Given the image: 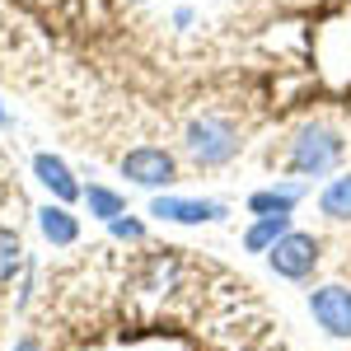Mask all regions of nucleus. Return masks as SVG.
Masks as SVG:
<instances>
[{
    "mask_svg": "<svg viewBox=\"0 0 351 351\" xmlns=\"http://www.w3.org/2000/svg\"><path fill=\"white\" fill-rule=\"evenodd\" d=\"M342 160V136L324 127V122H309L300 127L295 141H291V173H304V178H319L328 169H337Z\"/></svg>",
    "mask_w": 351,
    "mask_h": 351,
    "instance_id": "obj_1",
    "label": "nucleus"
},
{
    "mask_svg": "<svg viewBox=\"0 0 351 351\" xmlns=\"http://www.w3.org/2000/svg\"><path fill=\"white\" fill-rule=\"evenodd\" d=\"M188 155L202 169H220L239 155V127L230 117H197L188 122Z\"/></svg>",
    "mask_w": 351,
    "mask_h": 351,
    "instance_id": "obj_2",
    "label": "nucleus"
},
{
    "mask_svg": "<svg viewBox=\"0 0 351 351\" xmlns=\"http://www.w3.org/2000/svg\"><path fill=\"white\" fill-rule=\"evenodd\" d=\"M267 263H271L276 276L304 281V276H314V267H319V239L304 234V230H291V234H281V239L267 248Z\"/></svg>",
    "mask_w": 351,
    "mask_h": 351,
    "instance_id": "obj_3",
    "label": "nucleus"
},
{
    "mask_svg": "<svg viewBox=\"0 0 351 351\" xmlns=\"http://www.w3.org/2000/svg\"><path fill=\"white\" fill-rule=\"evenodd\" d=\"M122 178H132L136 188H169L178 178V160L160 145H136L122 160Z\"/></svg>",
    "mask_w": 351,
    "mask_h": 351,
    "instance_id": "obj_4",
    "label": "nucleus"
},
{
    "mask_svg": "<svg viewBox=\"0 0 351 351\" xmlns=\"http://www.w3.org/2000/svg\"><path fill=\"white\" fill-rule=\"evenodd\" d=\"M309 309L328 337H351V291L347 286H319L309 291Z\"/></svg>",
    "mask_w": 351,
    "mask_h": 351,
    "instance_id": "obj_5",
    "label": "nucleus"
},
{
    "mask_svg": "<svg viewBox=\"0 0 351 351\" xmlns=\"http://www.w3.org/2000/svg\"><path fill=\"white\" fill-rule=\"evenodd\" d=\"M150 216L173 220V225H211V220H225V202H192V197H155L150 202Z\"/></svg>",
    "mask_w": 351,
    "mask_h": 351,
    "instance_id": "obj_6",
    "label": "nucleus"
},
{
    "mask_svg": "<svg viewBox=\"0 0 351 351\" xmlns=\"http://www.w3.org/2000/svg\"><path fill=\"white\" fill-rule=\"evenodd\" d=\"M33 173H38V183L52 192L61 206L75 202V197H84V188L75 183V173L66 169V160H56V155H38V160H33Z\"/></svg>",
    "mask_w": 351,
    "mask_h": 351,
    "instance_id": "obj_7",
    "label": "nucleus"
},
{
    "mask_svg": "<svg viewBox=\"0 0 351 351\" xmlns=\"http://www.w3.org/2000/svg\"><path fill=\"white\" fill-rule=\"evenodd\" d=\"M300 197H304V188H300V183H286V188H263V192H253V197H248V211H253V216H291Z\"/></svg>",
    "mask_w": 351,
    "mask_h": 351,
    "instance_id": "obj_8",
    "label": "nucleus"
},
{
    "mask_svg": "<svg viewBox=\"0 0 351 351\" xmlns=\"http://www.w3.org/2000/svg\"><path fill=\"white\" fill-rule=\"evenodd\" d=\"M38 225H43V234H47L52 243H61V248H66V243H75V239H80V220L71 216V211H66L61 202H56V206L47 202V206L38 211Z\"/></svg>",
    "mask_w": 351,
    "mask_h": 351,
    "instance_id": "obj_9",
    "label": "nucleus"
},
{
    "mask_svg": "<svg viewBox=\"0 0 351 351\" xmlns=\"http://www.w3.org/2000/svg\"><path fill=\"white\" fill-rule=\"evenodd\" d=\"M281 234H291V216H258L248 225V234H243V248L248 253H267Z\"/></svg>",
    "mask_w": 351,
    "mask_h": 351,
    "instance_id": "obj_10",
    "label": "nucleus"
},
{
    "mask_svg": "<svg viewBox=\"0 0 351 351\" xmlns=\"http://www.w3.org/2000/svg\"><path fill=\"white\" fill-rule=\"evenodd\" d=\"M319 211L328 220H351V173L332 178L324 192H319Z\"/></svg>",
    "mask_w": 351,
    "mask_h": 351,
    "instance_id": "obj_11",
    "label": "nucleus"
},
{
    "mask_svg": "<svg viewBox=\"0 0 351 351\" xmlns=\"http://www.w3.org/2000/svg\"><path fill=\"white\" fill-rule=\"evenodd\" d=\"M84 202H89V216H99V220H117L122 211H127V202H122L112 188H99V183L84 188Z\"/></svg>",
    "mask_w": 351,
    "mask_h": 351,
    "instance_id": "obj_12",
    "label": "nucleus"
},
{
    "mask_svg": "<svg viewBox=\"0 0 351 351\" xmlns=\"http://www.w3.org/2000/svg\"><path fill=\"white\" fill-rule=\"evenodd\" d=\"M24 267V243L14 230H0V286L14 281V271Z\"/></svg>",
    "mask_w": 351,
    "mask_h": 351,
    "instance_id": "obj_13",
    "label": "nucleus"
},
{
    "mask_svg": "<svg viewBox=\"0 0 351 351\" xmlns=\"http://www.w3.org/2000/svg\"><path fill=\"white\" fill-rule=\"evenodd\" d=\"M108 225H112V234H117V239H145V225H141V220H132V216H127V211H122V216H117V220H108Z\"/></svg>",
    "mask_w": 351,
    "mask_h": 351,
    "instance_id": "obj_14",
    "label": "nucleus"
},
{
    "mask_svg": "<svg viewBox=\"0 0 351 351\" xmlns=\"http://www.w3.org/2000/svg\"><path fill=\"white\" fill-rule=\"evenodd\" d=\"M14 351H43V347H38V342H19Z\"/></svg>",
    "mask_w": 351,
    "mask_h": 351,
    "instance_id": "obj_15",
    "label": "nucleus"
},
{
    "mask_svg": "<svg viewBox=\"0 0 351 351\" xmlns=\"http://www.w3.org/2000/svg\"><path fill=\"white\" fill-rule=\"evenodd\" d=\"M5 122H10V112H5V108H0V127H5Z\"/></svg>",
    "mask_w": 351,
    "mask_h": 351,
    "instance_id": "obj_16",
    "label": "nucleus"
}]
</instances>
